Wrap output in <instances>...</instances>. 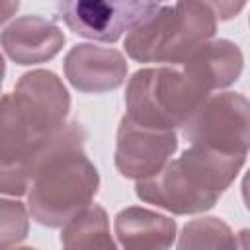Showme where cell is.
<instances>
[{
    "instance_id": "cell-10",
    "label": "cell",
    "mask_w": 250,
    "mask_h": 250,
    "mask_svg": "<svg viewBox=\"0 0 250 250\" xmlns=\"http://www.w3.org/2000/svg\"><path fill=\"white\" fill-rule=\"evenodd\" d=\"M64 45V35L53 21L39 16H23L2 31L4 53L18 64H37L53 59Z\"/></svg>"
},
{
    "instance_id": "cell-6",
    "label": "cell",
    "mask_w": 250,
    "mask_h": 250,
    "mask_svg": "<svg viewBox=\"0 0 250 250\" xmlns=\"http://www.w3.org/2000/svg\"><path fill=\"white\" fill-rule=\"evenodd\" d=\"M168 0H57V12L80 37L113 43L150 20Z\"/></svg>"
},
{
    "instance_id": "cell-13",
    "label": "cell",
    "mask_w": 250,
    "mask_h": 250,
    "mask_svg": "<svg viewBox=\"0 0 250 250\" xmlns=\"http://www.w3.org/2000/svg\"><path fill=\"white\" fill-rule=\"evenodd\" d=\"M61 242L66 248H113L109 238V227L105 211L100 205H88L76 217H72L61 234Z\"/></svg>"
},
{
    "instance_id": "cell-17",
    "label": "cell",
    "mask_w": 250,
    "mask_h": 250,
    "mask_svg": "<svg viewBox=\"0 0 250 250\" xmlns=\"http://www.w3.org/2000/svg\"><path fill=\"white\" fill-rule=\"evenodd\" d=\"M20 6V0H2V21H8L12 12H16Z\"/></svg>"
},
{
    "instance_id": "cell-5",
    "label": "cell",
    "mask_w": 250,
    "mask_h": 250,
    "mask_svg": "<svg viewBox=\"0 0 250 250\" xmlns=\"http://www.w3.org/2000/svg\"><path fill=\"white\" fill-rule=\"evenodd\" d=\"M209 90L176 68L137 70L125 92L127 117L143 127L174 131L205 102Z\"/></svg>"
},
{
    "instance_id": "cell-8",
    "label": "cell",
    "mask_w": 250,
    "mask_h": 250,
    "mask_svg": "<svg viewBox=\"0 0 250 250\" xmlns=\"http://www.w3.org/2000/svg\"><path fill=\"white\" fill-rule=\"evenodd\" d=\"M176 148L178 141L174 131L143 127L123 115L117 129L115 166L125 178L143 180L154 176Z\"/></svg>"
},
{
    "instance_id": "cell-7",
    "label": "cell",
    "mask_w": 250,
    "mask_h": 250,
    "mask_svg": "<svg viewBox=\"0 0 250 250\" xmlns=\"http://www.w3.org/2000/svg\"><path fill=\"white\" fill-rule=\"evenodd\" d=\"M182 137L189 145L246 154L250 150V102L234 92L207 96L182 125Z\"/></svg>"
},
{
    "instance_id": "cell-2",
    "label": "cell",
    "mask_w": 250,
    "mask_h": 250,
    "mask_svg": "<svg viewBox=\"0 0 250 250\" xmlns=\"http://www.w3.org/2000/svg\"><path fill=\"white\" fill-rule=\"evenodd\" d=\"M84 137L80 123H66L39 154L27 189V207L45 227L66 225L98 191V170L82 150Z\"/></svg>"
},
{
    "instance_id": "cell-19",
    "label": "cell",
    "mask_w": 250,
    "mask_h": 250,
    "mask_svg": "<svg viewBox=\"0 0 250 250\" xmlns=\"http://www.w3.org/2000/svg\"><path fill=\"white\" fill-rule=\"evenodd\" d=\"M238 246L242 248H250V230H240L238 232Z\"/></svg>"
},
{
    "instance_id": "cell-3",
    "label": "cell",
    "mask_w": 250,
    "mask_h": 250,
    "mask_svg": "<svg viewBox=\"0 0 250 250\" xmlns=\"http://www.w3.org/2000/svg\"><path fill=\"white\" fill-rule=\"evenodd\" d=\"M244 154L191 145L180 158L168 160L154 176L137 182V195L176 215L211 209L238 176Z\"/></svg>"
},
{
    "instance_id": "cell-1",
    "label": "cell",
    "mask_w": 250,
    "mask_h": 250,
    "mask_svg": "<svg viewBox=\"0 0 250 250\" xmlns=\"http://www.w3.org/2000/svg\"><path fill=\"white\" fill-rule=\"evenodd\" d=\"M68 107V92L51 70L23 74L14 92L2 98L0 189L4 193H27L39 154L66 125Z\"/></svg>"
},
{
    "instance_id": "cell-14",
    "label": "cell",
    "mask_w": 250,
    "mask_h": 250,
    "mask_svg": "<svg viewBox=\"0 0 250 250\" xmlns=\"http://www.w3.org/2000/svg\"><path fill=\"white\" fill-rule=\"evenodd\" d=\"M180 248H201V246H238L227 223L217 217H203L188 223L182 230Z\"/></svg>"
},
{
    "instance_id": "cell-18",
    "label": "cell",
    "mask_w": 250,
    "mask_h": 250,
    "mask_svg": "<svg viewBox=\"0 0 250 250\" xmlns=\"http://www.w3.org/2000/svg\"><path fill=\"white\" fill-rule=\"evenodd\" d=\"M242 197H244V203H246V207L250 211V170L246 172V176L242 180Z\"/></svg>"
},
{
    "instance_id": "cell-4",
    "label": "cell",
    "mask_w": 250,
    "mask_h": 250,
    "mask_svg": "<svg viewBox=\"0 0 250 250\" xmlns=\"http://www.w3.org/2000/svg\"><path fill=\"white\" fill-rule=\"evenodd\" d=\"M217 29V16L201 0L162 6L150 20L131 29L125 51L139 62H184Z\"/></svg>"
},
{
    "instance_id": "cell-15",
    "label": "cell",
    "mask_w": 250,
    "mask_h": 250,
    "mask_svg": "<svg viewBox=\"0 0 250 250\" xmlns=\"http://www.w3.org/2000/svg\"><path fill=\"white\" fill-rule=\"evenodd\" d=\"M0 217H2V248L10 244H18L27 232V213L20 201L2 199L0 201Z\"/></svg>"
},
{
    "instance_id": "cell-12",
    "label": "cell",
    "mask_w": 250,
    "mask_h": 250,
    "mask_svg": "<svg viewBox=\"0 0 250 250\" xmlns=\"http://www.w3.org/2000/svg\"><path fill=\"white\" fill-rule=\"evenodd\" d=\"M115 234L125 248H168L176 223L143 207H127L115 217Z\"/></svg>"
},
{
    "instance_id": "cell-9",
    "label": "cell",
    "mask_w": 250,
    "mask_h": 250,
    "mask_svg": "<svg viewBox=\"0 0 250 250\" xmlns=\"http://www.w3.org/2000/svg\"><path fill=\"white\" fill-rule=\"evenodd\" d=\"M64 74L80 92H107L125 82L127 62L115 49L76 45L64 59Z\"/></svg>"
},
{
    "instance_id": "cell-11",
    "label": "cell",
    "mask_w": 250,
    "mask_h": 250,
    "mask_svg": "<svg viewBox=\"0 0 250 250\" xmlns=\"http://www.w3.org/2000/svg\"><path fill=\"white\" fill-rule=\"evenodd\" d=\"M242 53L238 45L227 39L207 41L195 49L184 62V72L205 90L225 88L242 72Z\"/></svg>"
},
{
    "instance_id": "cell-16",
    "label": "cell",
    "mask_w": 250,
    "mask_h": 250,
    "mask_svg": "<svg viewBox=\"0 0 250 250\" xmlns=\"http://www.w3.org/2000/svg\"><path fill=\"white\" fill-rule=\"evenodd\" d=\"M205 2L213 14L217 16V20H230L236 14H240V10L244 8L246 0H201Z\"/></svg>"
}]
</instances>
